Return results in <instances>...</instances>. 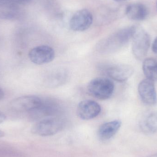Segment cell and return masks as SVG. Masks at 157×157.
<instances>
[{
  "label": "cell",
  "instance_id": "17",
  "mask_svg": "<svg viewBox=\"0 0 157 157\" xmlns=\"http://www.w3.org/2000/svg\"><path fill=\"white\" fill-rule=\"evenodd\" d=\"M14 2L16 3L20 4H25L29 2L30 0H11Z\"/></svg>",
  "mask_w": 157,
  "mask_h": 157
},
{
  "label": "cell",
  "instance_id": "9",
  "mask_svg": "<svg viewBox=\"0 0 157 157\" xmlns=\"http://www.w3.org/2000/svg\"><path fill=\"white\" fill-rule=\"evenodd\" d=\"M154 82L146 78L142 80L138 85L139 96L144 103L147 105H154L157 102V92Z\"/></svg>",
  "mask_w": 157,
  "mask_h": 157
},
{
  "label": "cell",
  "instance_id": "2",
  "mask_svg": "<svg viewBox=\"0 0 157 157\" xmlns=\"http://www.w3.org/2000/svg\"><path fill=\"white\" fill-rule=\"evenodd\" d=\"M132 39L134 56L137 59H143L147 54L150 47V36L142 27L136 25L133 26Z\"/></svg>",
  "mask_w": 157,
  "mask_h": 157
},
{
  "label": "cell",
  "instance_id": "1",
  "mask_svg": "<svg viewBox=\"0 0 157 157\" xmlns=\"http://www.w3.org/2000/svg\"><path fill=\"white\" fill-rule=\"evenodd\" d=\"M132 33L133 26L120 29L100 40L96 46L97 50L103 54L116 52L132 39Z\"/></svg>",
  "mask_w": 157,
  "mask_h": 157
},
{
  "label": "cell",
  "instance_id": "10",
  "mask_svg": "<svg viewBox=\"0 0 157 157\" xmlns=\"http://www.w3.org/2000/svg\"><path fill=\"white\" fill-rule=\"evenodd\" d=\"M107 74L112 79L118 82H124L133 74L134 70L131 65L118 64L113 65L107 69Z\"/></svg>",
  "mask_w": 157,
  "mask_h": 157
},
{
  "label": "cell",
  "instance_id": "7",
  "mask_svg": "<svg viewBox=\"0 0 157 157\" xmlns=\"http://www.w3.org/2000/svg\"><path fill=\"white\" fill-rule=\"evenodd\" d=\"M93 22V16L90 11L86 9L77 11L71 18L70 26L74 31L82 32L90 27Z\"/></svg>",
  "mask_w": 157,
  "mask_h": 157
},
{
  "label": "cell",
  "instance_id": "5",
  "mask_svg": "<svg viewBox=\"0 0 157 157\" xmlns=\"http://www.w3.org/2000/svg\"><path fill=\"white\" fill-rule=\"evenodd\" d=\"M44 99L36 96H26L15 99L11 102V108L28 114L37 110L42 106Z\"/></svg>",
  "mask_w": 157,
  "mask_h": 157
},
{
  "label": "cell",
  "instance_id": "8",
  "mask_svg": "<svg viewBox=\"0 0 157 157\" xmlns=\"http://www.w3.org/2000/svg\"><path fill=\"white\" fill-rule=\"evenodd\" d=\"M101 112L100 105L91 100L82 101L77 106V115L80 119L85 121L94 119Z\"/></svg>",
  "mask_w": 157,
  "mask_h": 157
},
{
  "label": "cell",
  "instance_id": "18",
  "mask_svg": "<svg viewBox=\"0 0 157 157\" xmlns=\"http://www.w3.org/2000/svg\"><path fill=\"white\" fill-rule=\"evenodd\" d=\"M6 119V116L5 114L0 111V124H2L3 122Z\"/></svg>",
  "mask_w": 157,
  "mask_h": 157
},
{
  "label": "cell",
  "instance_id": "6",
  "mask_svg": "<svg viewBox=\"0 0 157 157\" xmlns=\"http://www.w3.org/2000/svg\"><path fill=\"white\" fill-rule=\"evenodd\" d=\"M54 49L47 45L37 46L30 50L29 57L35 64L42 65L51 62L55 58Z\"/></svg>",
  "mask_w": 157,
  "mask_h": 157
},
{
  "label": "cell",
  "instance_id": "22",
  "mask_svg": "<svg viewBox=\"0 0 157 157\" xmlns=\"http://www.w3.org/2000/svg\"><path fill=\"white\" fill-rule=\"evenodd\" d=\"M114 1H116L117 2H122L127 1V0H114Z\"/></svg>",
  "mask_w": 157,
  "mask_h": 157
},
{
  "label": "cell",
  "instance_id": "23",
  "mask_svg": "<svg viewBox=\"0 0 157 157\" xmlns=\"http://www.w3.org/2000/svg\"><path fill=\"white\" fill-rule=\"evenodd\" d=\"M156 8H157V2H156Z\"/></svg>",
  "mask_w": 157,
  "mask_h": 157
},
{
  "label": "cell",
  "instance_id": "3",
  "mask_svg": "<svg viewBox=\"0 0 157 157\" xmlns=\"http://www.w3.org/2000/svg\"><path fill=\"white\" fill-rule=\"evenodd\" d=\"M87 90L95 98L105 100L112 96L114 90V83L109 78L98 77L89 83Z\"/></svg>",
  "mask_w": 157,
  "mask_h": 157
},
{
  "label": "cell",
  "instance_id": "13",
  "mask_svg": "<svg viewBox=\"0 0 157 157\" xmlns=\"http://www.w3.org/2000/svg\"><path fill=\"white\" fill-rule=\"evenodd\" d=\"M143 70L147 79L157 81V62L153 58H147L143 63Z\"/></svg>",
  "mask_w": 157,
  "mask_h": 157
},
{
  "label": "cell",
  "instance_id": "12",
  "mask_svg": "<svg viewBox=\"0 0 157 157\" xmlns=\"http://www.w3.org/2000/svg\"><path fill=\"white\" fill-rule=\"evenodd\" d=\"M125 14L133 21H143L147 17L148 12L146 6L141 3L129 5L126 7Z\"/></svg>",
  "mask_w": 157,
  "mask_h": 157
},
{
  "label": "cell",
  "instance_id": "21",
  "mask_svg": "<svg viewBox=\"0 0 157 157\" xmlns=\"http://www.w3.org/2000/svg\"><path fill=\"white\" fill-rule=\"evenodd\" d=\"M145 157H157V154H154V155H149L148 156Z\"/></svg>",
  "mask_w": 157,
  "mask_h": 157
},
{
  "label": "cell",
  "instance_id": "11",
  "mask_svg": "<svg viewBox=\"0 0 157 157\" xmlns=\"http://www.w3.org/2000/svg\"><path fill=\"white\" fill-rule=\"evenodd\" d=\"M121 124L120 120H114L101 124L98 133L100 139L106 141L112 138L120 130Z\"/></svg>",
  "mask_w": 157,
  "mask_h": 157
},
{
  "label": "cell",
  "instance_id": "14",
  "mask_svg": "<svg viewBox=\"0 0 157 157\" xmlns=\"http://www.w3.org/2000/svg\"><path fill=\"white\" fill-rule=\"evenodd\" d=\"M141 126L145 131L149 132L157 131V114L155 113H150L145 114L141 121Z\"/></svg>",
  "mask_w": 157,
  "mask_h": 157
},
{
  "label": "cell",
  "instance_id": "16",
  "mask_svg": "<svg viewBox=\"0 0 157 157\" xmlns=\"http://www.w3.org/2000/svg\"><path fill=\"white\" fill-rule=\"evenodd\" d=\"M152 50L153 52L157 54V37L155 39L152 45Z\"/></svg>",
  "mask_w": 157,
  "mask_h": 157
},
{
  "label": "cell",
  "instance_id": "4",
  "mask_svg": "<svg viewBox=\"0 0 157 157\" xmlns=\"http://www.w3.org/2000/svg\"><path fill=\"white\" fill-rule=\"evenodd\" d=\"M64 122L58 117L42 119L36 123L31 128L32 133L41 136L54 135L64 128Z\"/></svg>",
  "mask_w": 157,
  "mask_h": 157
},
{
  "label": "cell",
  "instance_id": "20",
  "mask_svg": "<svg viewBox=\"0 0 157 157\" xmlns=\"http://www.w3.org/2000/svg\"><path fill=\"white\" fill-rule=\"evenodd\" d=\"M5 136V134L4 132L0 130V138L4 137Z\"/></svg>",
  "mask_w": 157,
  "mask_h": 157
},
{
  "label": "cell",
  "instance_id": "15",
  "mask_svg": "<svg viewBox=\"0 0 157 157\" xmlns=\"http://www.w3.org/2000/svg\"><path fill=\"white\" fill-rule=\"evenodd\" d=\"M66 76L65 73L63 71L58 72L53 74L51 75V79L52 86H57V84H60V82H63L65 80V77Z\"/></svg>",
  "mask_w": 157,
  "mask_h": 157
},
{
  "label": "cell",
  "instance_id": "19",
  "mask_svg": "<svg viewBox=\"0 0 157 157\" xmlns=\"http://www.w3.org/2000/svg\"><path fill=\"white\" fill-rule=\"evenodd\" d=\"M5 97V93L2 89L0 87V101L2 100Z\"/></svg>",
  "mask_w": 157,
  "mask_h": 157
}]
</instances>
